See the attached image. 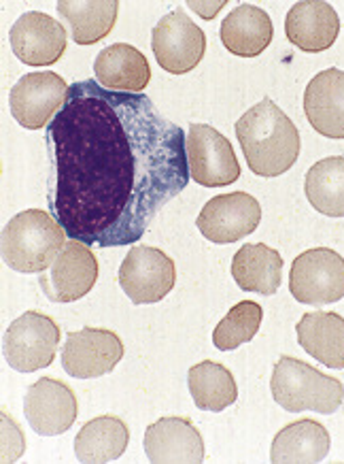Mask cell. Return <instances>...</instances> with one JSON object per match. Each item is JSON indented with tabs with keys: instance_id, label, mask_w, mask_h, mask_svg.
<instances>
[{
	"instance_id": "29",
	"label": "cell",
	"mask_w": 344,
	"mask_h": 464,
	"mask_svg": "<svg viewBox=\"0 0 344 464\" xmlns=\"http://www.w3.org/2000/svg\"><path fill=\"white\" fill-rule=\"evenodd\" d=\"M24 451H26V439H24V432L20 426L15 424L14 415L3 411V456L0 460L5 464L20 460Z\"/></svg>"
},
{
	"instance_id": "22",
	"label": "cell",
	"mask_w": 344,
	"mask_h": 464,
	"mask_svg": "<svg viewBox=\"0 0 344 464\" xmlns=\"http://www.w3.org/2000/svg\"><path fill=\"white\" fill-rule=\"evenodd\" d=\"M331 439L317 420H298L276 432L270 460L274 464H317L328 458Z\"/></svg>"
},
{
	"instance_id": "23",
	"label": "cell",
	"mask_w": 344,
	"mask_h": 464,
	"mask_svg": "<svg viewBox=\"0 0 344 464\" xmlns=\"http://www.w3.org/2000/svg\"><path fill=\"white\" fill-rule=\"evenodd\" d=\"M232 277L244 292L272 296L282 279V258L266 243H247L234 254Z\"/></svg>"
},
{
	"instance_id": "9",
	"label": "cell",
	"mask_w": 344,
	"mask_h": 464,
	"mask_svg": "<svg viewBox=\"0 0 344 464\" xmlns=\"http://www.w3.org/2000/svg\"><path fill=\"white\" fill-rule=\"evenodd\" d=\"M189 177L205 188L230 186L241 177L232 143L217 128L208 124H192L186 137Z\"/></svg>"
},
{
	"instance_id": "10",
	"label": "cell",
	"mask_w": 344,
	"mask_h": 464,
	"mask_svg": "<svg viewBox=\"0 0 344 464\" xmlns=\"http://www.w3.org/2000/svg\"><path fill=\"white\" fill-rule=\"evenodd\" d=\"M69 90L71 85L58 72H28L11 88V115L26 130H41L62 109Z\"/></svg>"
},
{
	"instance_id": "1",
	"label": "cell",
	"mask_w": 344,
	"mask_h": 464,
	"mask_svg": "<svg viewBox=\"0 0 344 464\" xmlns=\"http://www.w3.org/2000/svg\"><path fill=\"white\" fill-rule=\"evenodd\" d=\"M183 128L145 94L71 85L45 132L47 205L66 237L90 247L132 246L189 183Z\"/></svg>"
},
{
	"instance_id": "4",
	"label": "cell",
	"mask_w": 344,
	"mask_h": 464,
	"mask_svg": "<svg viewBox=\"0 0 344 464\" xmlns=\"http://www.w3.org/2000/svg\"><path fill=\"white\" fill-rule=\"evenodd\" d=\"M270 390L274 401L291 413L311 409L328 415L340 409L344 401V386L336 377L325 375L304 360L291 356H281L274 364Z\"/></svg>"
},
{
	"instance_id": "18",
	"label": "cell",
	"mask_w": 344,
	"mask_h": 464,
	"mask_svg": "<svg viewBox=\"0 0 344 464\" xmlns=\"http://www.w3.org/2000/svg\"><path fill=\"white\" fill-rule=\"evenodd\" d=\"M304 113L312 130L328 139H344V71L328 69L311 79Z\"/></svg>"
},
{
	"instance_id": "25",
	"label": "cell",
	"mask_w": 344,
	"mask_h": 464,
	"mask_svg": "<svg viewBox=\"0 0 344 464\" xmlns=\"http://www.w3.org/2000/svg\"><path fill=\"white\" fill-rule=\"evenodd\" d=\"M58 14L77 45H94L110 34L119 14L118 0H60Z\"/></svg>"
},
{
	"instance_id": "8",
	"label": "cell",
	"mask_w": 344,
	"mask_h": 464,
	"mask_svg": "<svg viewBox=\"0 0 344 464\" xmlns=\"http://www.w3.org/2000/svg\"><path fill=\"white\" fill-rule=\"evenodd\" d=\"M118 282L134 304L159 303L177 284L175 260L158 247L137 246L121 262Z\"/></svg>"
},
{
	"instance_id": "3",
	"label": "cell",
	"mask_w": 344,
	"mask_h": 464,
	"mask_svg": "<svg viewBox=\"0 0 344 464\" xmlns=\"http://www.w3.org/2000/svg\"><path fill=\"white\" fill-rule=\"evenodd\" d=\"M66 246V232L52 213L26 209L3 228V262L17 273H43Z\"/></svg>"
},
{
	"instance_id": "26",
	"label": "cell",
	"mask_w": 344,
	"mask_h": 464,
	"mask_svg": "<svg viewBox=\"0 0 344 464\" xmlns=\"http://www.w3.org/2000/svg\"><path fill=\"white\" fill-rule=\"evenodd\" d=\"M187 386L196 407L202 411H224V409L234 405L238 399L234 375L215 360L194 364L187 373Z\"/></svg>"
},
{
	"instance_id": "20",
	"label": "cell",
	"mask_w": 344,
	"mask_h": 464,
	"mask_svg": "<svg viewBox=\"0 0 344 464\" xmlns=\"http://www.w3.org/2000/svg\"><path fill=\"white\" fill-rule=\"evenodd\" d=\"M221 43L230 53L241 58H257L272 43L274 28L266 11L253 5H238L230 11L219 30Z\"/></svg>"
},
{
	"instance_id": "7",
	"label": "cell",
	"mask_w": 344,
	"mask_h": 464,
	"mask_svg": "<svg viewBox=\"0 0 344 464\" xmlns=\"http://www.w3.org/2000/svg\"><path fill=\"white\" fill-rule=\"evenodd\" d=\"M151 50L158 64L170 75H186L202 63L206 34L183 9L170 11L151 33Z\"/></svg>"
},
{
	"instance_id": "14",
	"label": "cell",
	"mask_w": 344,
	"mask_h": 464,
	"mask_svg": "<svg viewBox=\"0 0 344 464\" xmlns=\"http://www.w3.org/2000/svg\"><path fill=\"white\" fill-rule=\"evenodd\" d=\"M24 413L36 435L58 437L75 424L79 405L71 386L53 377H41L28 388Z\"/></svg>"
},
{
	"instance_id": "16",
	"label": "cell",
	"mask_w": 344,
	"mask_h": 464,
	"mask_svg": "<svg viewBox=\"0 0 344 464\" xmlns=\"http://www.w3.org/2000/svg\"><path fill=\"white\" fill-rule=\"evenodd\" d=\"M143 443L153 464L205 462V439L189 418H159L147 426Z\"/></svg>"
},
{
	"instance_id": "24",
	"label": "cell",
	"mask_w": 344,
	"mask_h": 464,
	"mask_svg": "<svg viewBox=\"0 0 344 464\" xmlns=\"http://www.w3.org/2000/svg\"><path fill=\"white\" fill-rule=\"evenodd\" d=\"M130 443V429L118 415H100L79 430L75 456L83 464L115 462Z\"/></svg>"
},
{
	"instance_id": "21",
	"label": "cell",
	"mask_w": 344,
	"mask_h": 464,
	"mask_svg": "<svg viewBox=\"0 0 344 464\" xmlns=\"http://www.w3.org/2000/svg\"><path fill=\"white\" fill-rule=\"evenodd\" d=\"M298 343L328 369H344V317L334 311H311L296 324Z\"/></svg>"
},
{
	"instance_id": "11",
	"label": "cell",
	"mask_w": 344,
	"mask_h": 464,
	"mask_svg": "<svg viewBox=\"0 0 344 464\" xmlns=\"http://www.w3.org/2000/svg\"><path fill=\"white\" fill-rule=\"evenodd\" d=\"M98 282V258L90 246L71 239L47 271L41 273V290L52 303H75L90 295Z\"/></svg>"
},
{
	"instance_id": "12",
	"label": "cell",
	"mask_w": 344,
	"mask_h": 464,
	"mask_svg": "<svg viewBox=\"0 0 344 464\" xmlns=\"http://www.w3.org/2000/svg\"><path fill=\"white\" fill-rule=\"evenodd\" d=\"M262 222V205L247 192L221 194L202 207L196 226L211 243H236L257 230Z\"/></svg>"
},
{
	"instance_id": "15",
	"label": "cell",
	"mask_w": 344,
	"mask_h": 464,
	"mask_svg": "<svg viewBox=\"0 0 344 464\" xmlns=\"http://www.w3.org/2000/svg\"><path fill=\"white\" fill-rule=\"evenodd\" d=\"M15 58L28 66L55 64L66 52V30L55 17L28 11L17 17L9 33Z\"/></svg>"
},
{
	"instance_id": "13",
	"label": "cell",
	"mask_w": 344,
	"mask_h": 464,
	"mask_svg": "<svg viewBox=\"0 0 344 464\" xmlns=\"http://www.w3.org/2000/svg\"><path fill=\"white\" fill-rule=\"evenodd\" d=\"M124 343L113 331L85 326L71 333L62 347V369L77 380L107 375L124 358Z\"/></svg>"
},
{
	"instance_id": "17",
	"label": "cell",
	"mask_w": 344,
	"mask_h": 464,
	"mask_svg": "<svg viewBox=\"0 0 344 464\" xmlns=\"http://www.w3.org/2000/svg\"><path fill=\"white\" fill-rule=\"evenodd\" d=\"M340 33V17L330 3L302 0L285 17V34L290 43L306 53L330 50Z\"/></svg>"
},
{
	"instance_id": "19",
	"label": "cell",
	"mask_w": 344,
	"mask_h": 464,
	"mask_svg": "<svg viewBox=\"0 0 344 464\" xmlns=\"http://www.w3.org/2000/svg\"><path fill=\"white\" fill-rule=\"evenodd\" d=\"M96 82L102 88L113 92H128V94H143L149 85L151 69L143 52L128 43H115L104 47L94 63Z\"/></svg>"
},
{
	"instance_id": "27",
	"label": "cell",
	"mask_w": 344,
	"mask_h": 464,
	"mask_svg": "<svg viewBox=\"0 0 344 464\" xmlns=\"http://www.w3.org/2000/svg\"><path fill=\"white\" fill-rule=\"evenodd\" d=\"M304 192L312 209L328 218H344V156H330L306 173Z\"/></svg>"
},
{
	"instance_id": "28",
	"label": "cell",
	"mask_w": 344,
	"mask_h": 464,
	"mask_svg": "<svg viewBox=\"0 0 344 464\" xmlns=\"http://www.w3.org/2000/svg\"><path fill=\"white\" fill-rule=\"evenodd\" d=\"M263 320V309L255 301H241L227 311L224 320L217 324L213 333V345L221 352H232L249 341L255 339L260 333Z\"/></svg>"
},
{
	"instance_id": "2",
	"label": "cell",
	"mask_w": 344,
	"mask_h": 464,
	"mask_svg": "<svg viewBox=\"0 0 344 464\" xmlns=\"http://www.w3.org/2000/svg\"><path fill=\"white\" fill-rule=\"evenodd\" d=\"M249 169L260 177L287 173L300 156V130L272 99H263L236 121Z\"/></svg>"
},
{
	"instance_id": "5",
	"label": "cell",
	"mask_w": 344,
	"mask_h": 464,
	"mask_svg": "<svg viewBox=\"0 0 344 464\" xmlns=\"http://www.w3.org/2000/svg\"><path fill=\"white\" fill-rule=\"evenodd\" d=\"M60 333L58 322L41 311H26L11 322L3 339V353L11 369L17 373H34L47 369L58 352Z\"/></svg>"
},
{
	"instance_id": "6",
	"label": "cell",
	"mask_w": 344,
	"mask_h": 464,
	"mask_svg": "<svg viewBox=\"0 0 344 464\" xmlns=\"http://www.w3.org/2000/svg\"><path fill=\"white\" fill-rule=\"evenodd\" d=\"M290 292L298 303L330 304L344 298V258L330 247L306 249L293 260Z\"/></svg>"
}]
</instances>
